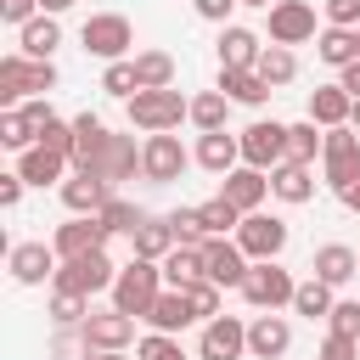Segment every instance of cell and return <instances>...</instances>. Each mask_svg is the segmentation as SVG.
<instances>
[{"instance_id": "obj_1", "label": "cell", "mask_w": 360, "mask_h": 360, "mask_svg": "<svg viewBox=\"0 0 360 360\" xmlns=\"http://www.w3.org/2000/svg\"><path fill=\"white\" fill-rule=\"evenodd\" d=\"M163 287H169V281H163V264H152V259H129V264L118 270V281H112V309L146 321V309L158 304Z\"/></svg>"}, {"instance_id": "obj_2", "label": "cell", "mask_w": 360, "mask_h": 360, "mask_svg": "<svg viewBox=\"0 0 360 360\" xmlns=\"http://www.w3.org/2000/svg\"><path fill=\"white\" fill-rule=\"evenodd\" d=\"M180 118H191V101L180 90H141V96H129V124L146 129V135H174Z\"/></svg>"}, {"instance_id": "obj_3", "label": "cell", "mask_w": 360, "mask_h": 360, "mask_svg": "<svg viewBox=\"0 0 360 360\" xmlns=\"http://www.w3.org/2000/svg\"><path fill=\"white\" fill-rule=\"evenodd\" d=\"M259 315H270V309H281V304H292V292H298V281L276 264V259H259V264H248V276H242V287H236Z\"/></svg>"}, {"instance_id": "obj_4", "label": "cell", "mask_w": 360, "mask_h": 360, "mask_svg": "<svg viewBox=\"0 0 360 360\" xmlns=\"http://www.w3.org/2000/svg\"><path fill=\"white\" fill-rule=\"evenodd\" d=\"M39 90H56V62H34L22 51L0 56V101H22Z\"/></svg>"}, {"instance_id": "obj_5", "label": "cell", "mask_w": 360, "mask_h": 360, "mask_svg": "<svg viewBox=\"0 0 360 360\" xmlns=\"http://www.w3.org/2000/svg\"><path fill=\"white\" fill-rule=\"evenodd\" d=\"M321 169H326V186L343 197L349 186H360V129L343 124V129H326V152H321Z\"/></svg>"}, {"instance_id": "obj_6", "label": "cell", "mask_w": 360, "mask_h": 360, "mask_svg": "<svg viewBox=\"0 0 360 360\" xmlns=\"http://www.w3.org/2000/svg\"><path fill=\"white\" fill-rule=\"evenodd\" d=\"M79 45H84L90 56H101V62H124V51L135 45V28H129V17H118V11H96V17L79 28Z\"/></svg>"}, {"instance_id": "obj_7", "label": "cell", "mask_w": 360, "mask_h": 360, "mask_svg": "<svg viewBox=\"0 0 360 360\" xmlns=\"http://www.w3.org/2000/svg\"><path fill=\"white\" fill-rule=\"evenodd\" d=\"M236 248L248 253V264H259V259H281V248H287V219H276V214H242V225H236Z\"/></svg>"}, {"instance_id": "obj_8", "label": "cell", "mask_w": 360, "mask_h": 360, "mask_svg": "<svg viewBox=\"0 0 360 360\" xmlns=\"http://www.w3.org/2000/svg\"><path fill=\"white\" fill-rule=\"evenodd\" d=\"M84 349L90 354H124L135 343V315H118V309H90V321L79 326Z\"/></svg>"}, {"instance_id": "obj_9", "label": "cell", "mask_w": 360, "mask_h": 360, "mask_svg": "<svg viewBox=\"0 0 360 360\" xmlns=\"http://www.w3.org/2000/svg\"><path fill=\"white\" fill-rule=\"evenodd\" d=\"M242 163L248 169H276V163H287V124H276V118H259V124H248L242 129Z\"/></svg>"}, {"instance_id": "obj_10", "label": "cell", "mask_w": 360, "mask_h": 360, "mask_svg": "<svg viewBox=\"0 0 360 360\" xmlns=\"http://www.w3.org/2000/svg\"><path fill=\"white\" fill-rule=\"evenodd\" d=\"M186 163H191V152L180 146V135H146V146H141V174H146L152 186H174V180L186 174Z\"/></svg>"}, {"instance_id": "obj_11", "label": "cell", "mask_w": 360, "mask_h": 360, "mask_svg": "<svg viewBox=\"0 0 360 360\" xmlns=\"http://www.w3.org/2000/svg\"><path fill=\"white\" fill-rule=\"evenodd\" d=\"M112 281H118V264L107 259V248H101V253H84V259H68V264L56 270V287L84 292V298H90V292H107Z\"/></svg>"}, {"instance_id": "obj_12", "label": "cell", "mask_w": 360, "mask_h": 360, "mask_svg": "<svg viewBox=\"0 0 360 360\" xmlns=\"http://www.w3.org/2000/svg\"><path fill=\"white\" fill-rule=\"evenodd\" d=\"M242 354H248V321H236V315H214V321H202L197 360H242Z\"/></svg>"}, {"instance_id": "obj_13", "label": "cell", "mask_w": 360, "mask_h": 360, "mask_svg": "<svg viewBox=\"0 0 360 360\" xmlns=\"http://www.w3.org/2000/svg\"><path fill=\"white\" fill-rule=\"evenodd\" d=\"M51 248H56L62 264H68V259H84V253H101V248H107V225H101L96 214H73L68 225H56Z\"/></svg>"}, {"instance_id": "obj_14", "label": "cell", "mask_w": 360, "mask_h": 360, "mask_svg": "<svg viewBox=\"0 0 360 360\" xmlns=\"http://www.w3.org/2000/svg\"><path fill=\"white\" fill-rule=\"evenodd\" d=\"M6 270H11L17 287H39V281H56L62 259H56V248H45V242H17V248L6 253Z\"/></svg>"}, {"instance_id": "obj_15", "label": "cell", "mask_w": 360, "mask_h": 360, "mask_svg": "<svg viewBox=\"0 0 360 360\" xmlns=\"http://www.w3.org/2000/svg\"><path fill=\"white\" fill-rule=\"evenodd\" d=\"M315 39V6L309 0H276L270 6V45H304Z\"/></svg>"}, {"instance_id": "obj_16", "label": "cell", "mask_w": 360, "mask_h": 360, "mask_svg": "<svg viewBox=\"0 0 360 360\" xmlns=\"http://www.w3.org/2000/svg\"><path fill=\"white\" fill-rule=\"evenodd\" d=\"M202 264H208V281L225 292V287H242V276H248V253L236 248V242H225V236H208L202 242Z\"/></svg>"}, {"instance_id": "obj_17", "label": "cell", "mask_w": 360, "mask_h": 360, "mask_svg": "<svg viewBox=\"0 0 360 360\" xmlns=\"http://www.w3.org/2000/svg\"><path fill=\"white\" fill-rule=\"evenodd\" d=\"M292 349V326H287V315H253L248 321V354L253 360H281Z\"/></svg>"}, {"instance_id": "obj_18", "label": "cell", "mask_w": 360, "mask_h": 360, "mask_svg": "<svg viewBox=\"0 0 360 360\" xmlns=\"http://www.w3.org/2000/svg\"><path fill=\"white\" fill-rule=\"evenodd\" d=\"M135 169H141V146H135L129 135H107V141H101V152H96V163H90V174H101L107 186L129 180Z\"/></svg>"}, {"instance_id": "obj_19", "label": "cell", "mask_w": 360, "mask_h": 360, "mask_svg": "<svg viewBox=\"0 0 360 360\" xmlns=\"http://www.w3.org/2000/svg\"><path fill=\"white\" fill-rule=\"evenodd\" d=\"M219 197H225L231 208H242V214H259V202L270 197V174L242 163V169H231V174L219 180Z\"/></svg>"}, {"instance_id": "obj_20", "label": "cell", "mask_w": 360, "mask_h": 360, "mask_svg": "<svg viewBox=\"0 0 360 360\" xmlns=\"http://www.w3.org/2000/svg\"><path fill=\"white\" fill-rule=\"evenodd\" d=\"M208 174H231V169H242V135H231V129H214V135H202L197 141V152H191Z\"/></svg>"}, {"instance_id": "obj_21", "label": "cell", "mask_w": 360, "mask_h": 360, "mask_svg": "<svg viewBox=\"0 0 360 360\" xmlns=\"http://www.w3.org/2000/svg\"><path fill=\"white\" fill-rule=\"evenodd\" d=\"M107 197H112V186H107L101 174H90V169H73V180H62V202H68V214H101Z\"/></svg>"}, {"instance_id": "obj_22", "label": "cell", "mask_w": 360, "mask_h": 360, "mask_svg": "<svg viewBox=\"0 0 360 360\" xmlns=\"http://www.w3.org/2000/svg\"><path fill=\"white\" fill-rule=\"evenodd\" d=\"M315 281H326V287H343V281H354V270H360V253L349 248V242H326V248H315Z\"/></svg>"}, {"instance_id": "obj_23", "label": "cell", "mask_w": 360, "mask_h": 360, "mask_svg": "<svg viewBox=\"0 0 360 360\" xmlns=\"http://www.w3.org/2000/svg\"><path fill=\"white\" fill-rule=\"evenodd\" d=\"M259 56H264V45L253 28H236V22L219 28V68H259Z\"/></svg>"}, {"instance_id": "obj_24", "label": "cell", "mask_w": 360, "mask_h": 360, "mask_svg": "<svg viewBox=\"0 0 360 360\" xmlns=\"http://www.w3.org/2000/svg\"><path fill=\"white\" fill-rule=\"evenodd\" d=\"M349 112H354V96H349L343 84H321V90L309 96V124H321V129H343Z\"/></svg>"}, {"instance_id": "obj_25", "label": "cell", "mask_w": 360, "mask_h": 360, "mask_svg": "<svg viewBox=\"0 0 360 360\" xmlns=\"http://www.w3.org/2000/svg\"><path fill=\"white\" fill-rule=\"evenodd\" d=\"M62 45V22L51 17V11H39L28 28H17V51L22 56H34V62H51V51Z\"/></svg>"}, {"instance_id": "obj_26", "label": "cell", "mask_w": 360, "mask_h": 360, "mask_svg": "<svg viewBox=\"0 0 360 360\" xmlns=\"http://www.w3.org/2000/svg\"><path fill=\"white\" fill-rule=\"evenodd\" d=\"M270 197H281V202H309V197H315V169H309V163H276V169H270Z\"/></svg>"}, {"instance_id": "obj_27", "label": "cell", "mask_w": 360, "mask_h": 360, "mask_svg": "<svg viewBox=\"0 0 360 360\" xmlns=\"http://www.w3.org/2000/svg\"><path fill=\"white\" fill-rule=\"evenodd\" d=\"M191 321H197V315H191L186 292H174V287H163V292H158V304L146 309V326H152V332H169V338H174V332H186Z\"/></svg>"}, {"instance_id": "obj_28", "label": "cell", "mask_w": 360, "mask_h": 360, "mask_svg": "<svg viewBox=\"0 0 360 360\" xmlns=\"http://www.w3.org/2000/svg\"><path fill=\"white\" fill-rule=\"evenodd\" d=\"M219 90L242 107H264L270 101V84L259 79V68H219Z\"/></svg>"}, {"instance_id": "obj_29", "label": "cell", "mask_w": 360, "mask_h": 360, "mask_svg": "<svg viewBox=\"0 0 360 360\" xmlns=\"http://www.w3.org/2000/svg\"><path fill=\"white\" fill-rule=\"evenodd\" d=\"M129 248H135V259H152V264H163L180 242H174V225L169 219H146L135 236H129Z\"/></svg>"}, {"instance_id": "obj_30", "label": "cell", "mask_w": 360, "mask_h": 360, "mask_svg": "<svg viewBox=\"0 0 360 360\" xmlns=\"http://www.w3.org/2000/svg\"><path fill=\"white\" fill-rule=\"evenodd\" d=\"M163 281H169L174 292H186V287H197V281H208V264H202V248H174V253L163 259Z\"/></svg>"}, {"instance_id": "obj_31", "label": "cell", "mask_w": 360, "mask_h": 360, "mask_svg": "<svg viewBox=\"0 0 360 360\" xmlns=\"http://www.w3.org/2000/svg\"><path fill=\"white\" fill-rule=\"evenodd\" d=\"M315 56L343 73L349 62H360V34H354V28H326V34L315 39Z\"/></svg>"}, {"instance_id": "obj_32", "label": "cell", "mask_w": 360, "mask_h": 360, "mask_svg": "<svg viewBox=\"0 0 360 360\" xmlns=\"http://www.w3.org/2000/svg\"><path fill=\"white\" fill-rule=\"evenodd\" d=\"M107 135H112V129H107L96 112H79V118H73V169H90Z\"/></svg>"}, {"instance_id": "obj_33", "label": "cell", "mask_w": 360, "mask_h": 360, "mask_svg": "<svg viewBox=\"0 0 360 360\" xmlns=\"http://www.w3.org/2000/svg\"><path fill=\"white\" fill-rule=\"evenodd\" d=\"M62 169H68V158L51 152V146H28V152L17 158V174H22L28 186H51V180H62Z\"/></svg>"}, {"instance_id": "obj_34", "label": "cell", "mask_w": 360, "mask_h": 360, "mask_svg": "<svg viewBox=\"0 0 360 360\" xmlns=\"http://www.w3.org/2000/svg\"><path fill=\"white\" fill-rule=\"evenodd\" d=\"M326 152V129L321 124H287V163H309L315 169V158Z\"/></svg>"}, {"instance_id": "obj_35", "label": "cell", "mask_w": 360, "mask_h": 360, "mask_svg": "<svg viewBox=\"0 0 360 360\" xmlns=\"http://www.w3.org/2000/svg\"><path fill=\"white\" fill-rule=\"evenodd\" d=\"M129 62H135L141 90H174V56H169V51H141V56H129Z\"/></svg>"}, {"instance_id": "obj_36", "label": "cell", "mask_w": 360, "mask_h": 360, "mask_svg": "<svg viewBox=\"0 0 360 360\" xmlns=\"http://www.w3.org/2000/svg\"><path fill=\"white\" fill-rule=\"evenodd\" d=\"M225 118H231V96H225V90H202V96H191V124H197L202 135L225 129Z\"/></svg>"}, {"instance_id": "obj_37", "label": "cell", "mask_w": 360, "mask_h": 360, "mask_svg": "<svg viewBox=\"0 0 360 360\" xmlns=\"http://www.w3.org/2000/svg\"><path fill=\"white\" fill-rule=\"evenodd\" d=\"M332 304H338V298H332V287H326V281H315V276H309V281H298V292H292V315H304V321H326V315H332Z\"/></svg>"}, {"instance_id": "obj_38", "label": "cell", "mask_w": 360, "mask_h": 360, "mask_svg": "<svg viewBox=\"0 0 360 360\" xmlns=\"http://www.w3.org/2000/svg\"><path fill=\"white\" fill-rule=\"evenodd\" d=\"M259 79H264L270 90L292 84V79H298V56H292L287 45H264V56H259Z\"/></svg>"}, {"instance_id": "obj_39", "label": "cell", "mask_w": 360, "mask_h": 360, "mask_svg": "<svg viewBox=\"0 0 360 360\" xmlns=\"http://www.w3.org/2000/svg\"><path fill=\"white\" fill-rule=\"evenodd\" d=\"M96 219L107 225V236H135V231L146 225V214H141V208H135L129 197H107V208H101Z\"/></svg>"}, {"instance_id": "obj_40", "label": "cell", "mask_w": 360, "mask_h": 360, "mask_svg": "<svg viewBox=\"0 0 360 360\" xmlns=\"http://www.w3.org/2000/svg\"><path fill=\"white\" fill-rule=\"evenodd\" d=\"M51 321H56V326H84V321H90V298L56 287V292H51Z\"/></svg>"}, {"instance_id": "obj_41", "label": "cell", "mask_w": 360, "mask_h": 360, "mask_svg": "<svg viewBox=\"0 0 360 360\" xmlns=\"http://www.w3.org/2000/svg\"><path fill=\"white\" fill-rule=\"evenodd\" d=\"M0 146H11L17 158H22L28 146H39V141H34V124H28V112H22V107H11V112L0 118Z\"/></svg>"}, {"instance_id": "obj_42", "label": "cell", "mask_w": 360, "mask_h": 360, "mask_svg": "<svg viewBox=\"0 0 360 360\" xmlns=\"http://www.w3.org/2000/svg\"><path fill=\"white\" fill-rule=\"evenodd\" d=\"M197 214H202V231H208V236H225V231H236V225H242V208H231L225 197H208Z\"/></svg>"}, {"instance_id": "obj_43", "label": "cell", "mask_w": 360, "mask_h": 360, "mask_svg": "<svg viewBox=\"0 0 360 360\" xmlns=\"http://www.w3.org/2000/svg\"><path fill=\"white\" fill-rule=\"evenodd\" d=\"M101 90H107V96H118V101H129V96H141V79H135V62H107V73H101Z\"/></svg>"}, {"instance_id": "obj_44", "label": "cell", "mask_w": 360, "mask_h": 360, "mask_svg": "<svg viewBox=\"0 0 360 360\" xmlns=\"http://www.w3.org/2000/svg\"><path fill=\"white\" fill-rule=\"evenodd\" d=\"M169 225H174V242H180V248H202V242H208V231H202V214H197V208H174V214H169Z\"/></svg>"}, {"instance_id": "obj_45", "label": "cell", "mask_w": 360, "mask_h": 360, "mask_svg": "<svg viewBox=\"0 0 360 360\" xmlns=\"http://www.w3.org/2000/svg\"><path fill=\"white\" fill-rule=\"evenodd\" d=\"M135 360H186V349H180L169 332H146V338L135 343Z\"/></svg>"}, {"instance_id": "obj_46", "label": "cell", "mask_w": 360, "mask_h": 360, "mask_svg": "<svg viewBox=\"0 0 360 360\" xmlns=\"http://www.w3.org/2000/svg\"><path fill=\"white\" fill-rule=\"evenodd\" d=\"M326 326H332V338H354V343H360V304L338 298V304H332V315H326Z\"/></svg>"}, {"instance_id": "obj_47", "label": "cell", "mask_w": 360, "mask_h": 360, "mask_svg": "<svg viewBox=\"0 0 360 360\" xmlns=\"http://www.w3.org/2000/svg\"><path fill=\"white\" fill-rule=\"evenodd\" d=\"M186 304H191L197 321H214L219 315V287L214 281H197V287H186Z\"/></svg>"}, {"instance_id": "obj_48", "label": "cell", "mask_w": 360, "mask_h": 360, "mask_svg": "<svg viewBox=\"0 0 360 360\" xmlns=\"http://www.w3.org/2000/svg\"><path fill=\"white\" fill-rule=\"evenodd\" d=\"M39 146H51V152H62V158L73 163V124H62V118H51V124L39 129Z\"/></svg>"}, {"instance_id": "obj_49", "label": "cell", "mask_w": 360, "mask_h": 360, "mask_svg": "<svg viewBox=\"0 0 360 360\" xmlns=\"http://www.w3.org/2000/svg\"><path fill=\"white\" fill-rule=\"evenodd\" d=\"M326 6V28H360V0H321Z\"/></svg>"}, {"instance_id": "obj_50", "label": "cell", "mask_w": 360, "mask_h": 360, "mask_svg": "<svg viewBox=\"0 0 360 360\" xmlns=\"http://www.w3.org/2000/svg\"><path fill=\"white\" fill-rule=\"evenodd\" d=\"M0 17L17 22V28H28V22L39 17V0H0Z\"/></svg>"}, {"instance_id": "obj_51", "label": "cell", "mask_w": 360, "mask_h": 360, "mask_svg": "<svg viewBox=\"0 0 360 360\" xmlns=\"http://www.w3.org/2000/svg\"><path fill=\"white\" fill-rule=\"evenodd\" d=\"M315 360H360V343H354V338H326Z\"/></svg>"}, {"instance_id": "obj_52", "label": "cell", "mask_w": 360, "mask_h": 360, "mask_svg": "<svg viewBox=\"0 0 360 360\" xmlns=\"http://www.w3.org/2000/svg\"><path fill=\"white\" fill-rule=\"evenodd\" d=\"M22 186H28V180H22L17 169H11V174H0V208H17V202H22Z\"/></svg>"}, {"instance_id": "obj_53", "label": "cell", "mask_w": 360, "mask_h": 360, "mask_svg": "<svg viewBox=\"0 0 360 360\" xmlns=\"http://www.w3.org/2000/svg\"><path fill=\"white\" fill-rule=\"evenodd\" d=\"M191 6H197V17H202V22H225V17L236 11V0H191Z\"/></svg>"}, {"instance_id": "obj_54", "label": "cell", "mask_w": 360, "mask_h": 360, "mask_svg": "<svg viewBox=\"0 0 360 360\" xmlns=\"http://www.w3.org/2000/svg\"><path fill=\"white\" fill-rule=\"evenodd\" d=\"M338 84H343V90H349V96H354V101H360V62H349V68H343V73H338Z\"/></svg>"}, {"instance_id": "obj_55", "label": "cell", "mask_w": 360, "mask_h": 360, "mask_svg": "<svg viewBox=\"0 0 360 360\" xmlns=\"http://www.w3.org/2000/svg\"><path fill=\"white\" fill-rule=\"evenodd\" d=\"M343 208H349V214H360V186H349V191H343Z\"/></svg>"}, {"instance_id": "obj_56", "label": "cell", "mask_w": 360, "mask_h": 360, "mask_svg": "<svg viewBox=\"0 0 360 360\" xmlns=\"http://www.w3.org/2000/svg\"><path fill=\"white\" fill-rule=\"evenodd\" d=\"M68 6H73V0H39V11H51V17H56V11H68Z\"/></svg>"}, {"instance_id": "obj_57", "label": "cell", "mask_w": 360, "mask_h": 360, "mask_svg": "<svg viewBox=\"0 0 360 360\" xmlns=\"http://www.w3.org/2000/svg\"><path fill=\"white\" fill-rule=\"evenodd\" d=\"M236 6H264V11H270V6H276V0H236Z\"/></svg>"}, {"instance_id": "obj_58", "label": "cell", "mask_w": 360, "mask_h": 360, "mask_svg": "<svg viewBox=\"0 0 360 360\" xmlns=\"http://www.w3.org/2000/svg\"><path fill=\"white\" fill-rule=\"evenodd\" d=\"M349 124H354V129H360V101H354V112H349Z\"/></svg>"}, {"instance_id": "obj_59", "label": "cell", "mask_w": 360, "mask_h": 360, "mask_svg": "<svg viewBox=\"0 0 360 360\" xmlns=\"http://www.w3.org/2000/svg\"><path fill=\"white\" fill-rule=\"evenodd\" d=\"M90 360H129V354H90Z\"/></svg>"}, {"instance_id": "obj_60", "label": "cell", "mask_w": 360, "mask_h": 360, "mask_svg": "<svg viewBox=\"0 0 360 360\" xmlns=\"http://www.w3.org/2000/svg\"><path fill=\"white\" fill-rule=\"evenodd\" d=\"M354 34H360V28H354Z\"/></svg>"}, {"instance_id": "obj_61", "label": "cell", "mask_w": 360, "mask_h": 360, "mask_svg": "<svg viewBox=\"0 0 360 360\" xmlns=\"http://www.w3.org/2000/svg\"><path fill=\"white\" fill-rule=\"evenodd\" d=\"M354 253H360V248H354Z\"/></svg>"}]
</instances>
